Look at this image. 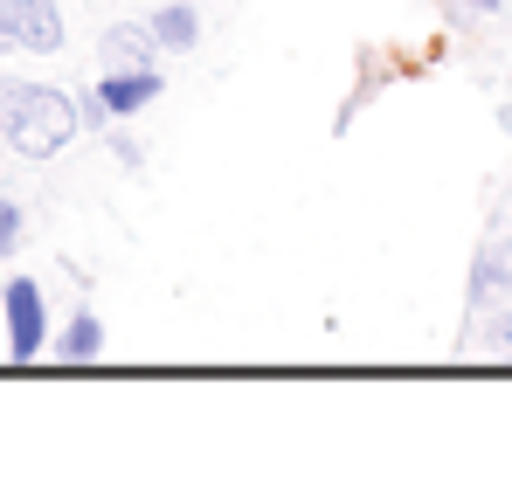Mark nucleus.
Segmentation results:
<instances>
[{"mask_svg":"<svg viewBox=\"0 0 512 484\" xmlns=\"http://www.w3.org/2000/svg\"><path fill=\"white\" fill-rule=\"evenodd\" d=\"M471 353H492V360H512V312H492V319L478 325Z\"/></svg>","mask_w":512,"mask_h":484,"instance_id":"nucleus-9","label":"nucleus"},{"mask_svg":"<svg viewBox=\"0 0 512 484\" xmlns=\"http://www.w3.org/2000/svg\"><path fill=\"white\" fill-rule=\"evenodd\" d=\"M7 21H14V49H35V56L63 49V7L56 0H7Z\"/></svg>","mask_w":512,"mask_h":484,"instance_id":"nucleus-3","label":"nucleus"},{"mask_svg":"<svg viewBox=\"0 0 512 484\" xmlns=\"http://www.w3.org/2000/svg\"><path fill=\"white\" fill-rule=\"evenodd\" d=\"M14 242H21V208H14V201H0V256H7Z\"/></svg>","mask_w":512,"mask_h":484,"instance_id":"nucleus-10","label":"nucleus"},{"mask_svg":"<svg viewBox=\"0 0 512 484\" xmlns=\"http://www.w3.org/2000/svg\"><path fill=\"white\" fill-rule=\"evenodd\" d=\"M77 125H84V111H77L70 90L0 77V139H7L21 160H56V153L77 139Z\"/></svg>","mask_w":512,"mask_h":484,"instance_id":"nucleus-1","label":"nucleus"},{"mask_svg":"<svg viewBox=\"0 0 512 484\" xmlns=\"http://www.w3.org/2000/svg\"><path fill=\"white\" fill-rule=\"evenodd\" d=\"M506 284H512V242H485V249H478V263H471V305L499 298Z\"/></svg>","mask_w":512,"mask_h":484,"instance_id":"nucleus-6","label":"nucleus"},{"mask_svg":"<svg viewBox=\"0 0 512 484\" xmlns=\"http://www.w3.org/2000/svg\"><path fill=\"white\" fill-rule=\"evenodd\" d=\"M464 7H478V14H499V0H464Z\"/></svg>","mask_w":512,"mask_h":484,"instance_id":"nucleus-12","label":"nucleus"},{"mask_svg":"<svg viewBox=\"0 0 512 484\" xmlns=\"http://www.w3.org/2000/svg\"><path fill=\"white\" fill-rule=\"evenodd\" d=\"M146 21H153L160 49H194V42H201V14H194L187 0H167V7H153Z\"/></svg>","mask_w":512,"mask_h":484,"instance_id":"nucleus-7","label":"nucleus"},{"mask_svg":"<svg viewBox=\"0 0 512 484\" xmlns=\"http://www.w3.org/2000/svg\"><path fill=\"white\" fill-rule=\"evenodd\" d=\"M0 325H7V353H14V360H35V353L49 346V305H42V284H35V277H14V284H7Z\"/></svg>","mask_w":512,"mask_h":484,"instance_id":"nucleus-2","label":"nucleus"},{"mask_svg":"<svg viewBox=\"0 0 512 484\" xmlns=\"http://www.w3.org/2000/svg\"><path fill=\"white\" fill-rule=\"evenodd\" d=\"M0 49H14V21H7V0H0Z\"/></svg>","mask_w":512,"mask_h":484,"instance_id":"nucleus-11","label":"nucleus"},{"mask_svg":"<svg viewBox=\"0 0 512 484\" xmlns=\"http://www.w3.org/2000/svg\"><path fill=\"white\" fill-rule=\"evenodd\" d=\"M111 118H132V111H146L153 97H160V70H104V83L90 90Z\"/></svg>","mask_w":512,"mask_h":484,"instance_id":"nucleus-5","label":"nucleus"},{"mask_svg":"<svg viewBox=\"0 0 512 484\" xmlns=\"http://www.w3.org/2000/svg\"><path fill=\"white\" fill-rule=\"evenodd\" d=\"M153 56H160L153 21H111L104 28V70H153Z\"/></svg>","mask_w":512,"mask_h":484,"instance_id":"nucleus-4","label":"nucleus"},{"mask_svg":"<svg viewBox=\"0 0 512 484\" xmlns=\"http://www.w3.org/2000/svg\"><path fill=\"white\" fill-rule=\"evenodd\" d=\"M56 353H63V360H77V367H84V360H97V353H104V325L90 319V312H77V319H70V332L56 339Z\"/></svg>","mask_w":512,"mask_h":484,"instance_id":"nucleus-8","label":"nucleus"},{"mask_svg":"<svg viewBox=\"0 0 512 484\" xmlns=\"http://www.w3.org/2000/svg\"><path fill=\"white\" fill-rule=\"evenodd\" d=\"M0 353H7V339H0Z\"/></svg>","mask_w":512,"mask_h":484,"instance_id":"nucleus-13","label":"nucleus"}]
</instances>
